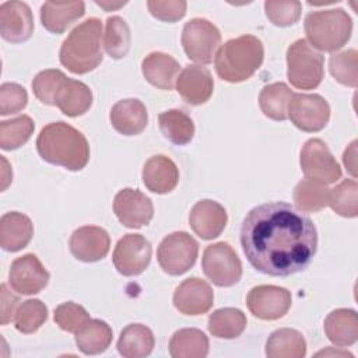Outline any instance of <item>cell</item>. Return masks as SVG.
<instances>
[{"mask_svg":"<svg viewBox=\"0 0 358 358\" xmlns=\"http://www.w3.org/2000/svg\"><path fill=\"white\" fill-rule=\"evenodd\" d=\"M301 169L306 178L334 183L341 178V168L329 147L320 138L308 140L301 150Z\"/></svg>","mask_w":358,"mask_h":358,"instance_id":"8fae6325","label":"cell"},{"mask_svg":"<svg viewBox=\"0 0 358 358\" xmlns=\"http://www.w3.org/2000/svg\"><path fill=\"white\" fill-rule=\"evenodd\" d=\"M322 355H338V357H350L352 358V354L348 352V351H341V350H333V348H329V350H323V351H319L316 354V357H322Z\"/></svg>","mask_w":358,"mask_h":358,"instance_id":"681fc988","label":"cell"},{"mask_svg":"<svg viewBox=\"0 0 358 358\" xmlns=\"http://www.w3.org/2000/svg\"><path fill=\"white\" fill-rule=\"evenodd\" d=\"M70 252L81 262L92 263L103 259L110 248L108 232L96 225H85L76 229L70 236Z\"/></svg>","mask_w":358,"mask_h":358,"instance_id":"e0dca14e","label":"cell"},{"mask_svg":"<svg viewBox=\"0 0 358 358\" xmlns=\"http://www.w3.org/2000/svg\"><path fill=\"white\" fill-rule=\"evenodd\" d=\"M84 13V1H46L41 7V22L49 32L63 34Z\"/></svg>","mask_w":358,"mask_h":358,"instance_id":"d4e9b609","label":"cell"},{"mask_svg":"<svg viewBox=\"0 0 358 358\" xmlns=\"http://www.w3.org/2000/svg\"><path fill=\"white\" fill-rule=\"evenodd\" d=\"M76 334V344L85 355H96L108 350L112 343V329L99 319H90Z\"/></svg>","mask_w":358,"mask_h":358,"instance_id":"f1b7e54d","label":"cell"},{"mask_svg":"<svg viewBox=\"0 0 358 358\" xmlns=\"http://www.w3.org/2000/svg\"><path fill=\"white\" fill-rule=\"evenodd\" d=\"M155 345L152 331L141 324L131 323L126 326L117 340V351L124 358H144L148 357Z\"/></svg>","mask_w":358,"mask_h":358,"instance_id":"83f0119b","label":"cell"},{"mask_svg":"<svg viewBox=\"0 0 358 358\" xmlns=\"http://www.w3.org/2000/svg\"><path fill=\"white\" fill-rule=\"evenodd\" d=\"M102 22L98 18H88L78 24L60 48V63L74 74H85L96 69L103 56L101 49Z\"/></svg>","mask_w":358,"mask_h":358,"instance_id":"3957f363","label":"cell"},{"mask_svg":"<svg viewBox=\"0 0 358 358\" xmlns=\"http://www.w3.org/2000/svg\"><path fill=\"white\" fill-rule=\"evenodd\" d=\"M214 303V292L208 282L199 277L185 280L173 294L175 308L189 316L207 313Z\"/></svg>","mask_w":358,"mask_h":358,"instance_id":"ac0fdd59","label":"cell"},{"mask_svg":"<svg viewBox=\"0 0 358 358\" xmlns=\"http://www.w3.org/2000/svg\"><path fill=\"white\" fill-rule=\"evenodd\" d=\"M173 358H204L208 354V338L199 329H180L169 340Z\"/></svg>","mask_w":358,"mask_h":358,"instance_id":"1f68e13d","label":"cell"},{"mask_svg":"<svg viewBox=\"0 0 358 358\" xmlns=\"http://www.w3.org/2000/svg\"><path fill=\"white\" fill-rule=\"evenodd\" d=\"M144 78L159 90L169 91L175 87V81L180 73V66L175 57L162 52H152L141 62Z\"/></svg>","mask_w":358,"mask_h":358,"instance_id":"603a6c76","label":"cell"},{"mask_svg":"<svg viewBox=\"0 0 358 358\" xmlns=\"http://www.w3.org/2000/svg\"><path fill=\"white\" fill-rule=\"evenodd\" d=\"M113 129L123 136L140 134L148 123L145 105L136 98H127L116 102L109 113Z\"/></svg>","mask_w":358,"mask_h":358,"instance_id":"44dd1931","label":"cell"},{"mask_svg":"<svg viewBox=\"0 0 358 358\" xmlns=\"http://www.w3.org/2000/svg\"><path fill=\"white\" fill-rule=\"evenodd\" d=\"M147 7L157 20L165 22H175L183 18L187 4L183 0H150L147 1Z\"/></svg>","mask_w":358,"mask_h":358,"instance_id":"f6af8a7d","label":"cell"},{"mask_svg":"<svg viewBox=\"0 0 358 358\" xmlns=\"http://www.w3.org/2000/svg\"><path fill=\"white\" fill-rule=\"evenodd\" d=\"M182 46L186 56L200 64H208L217 55L221 45L218 28L204 18L187 21L182 31Z\"/></svg>","mask_w":358,"mask_h":358,"instance_id":"ba28073f","label":"cell"},{"mask_svg":"<svg viewBox=\"0 0 358 358\" xmlns=\"http://www.w3.org/2000/svg\"><path fill=\"white\" fill-rule=\"evenodd\" d=\"M41 158L69 171H81L90 161V145L85 136L64 122L46 124L36 138Z\"/></svg>","mask_w":358,"mask_h":358,"instance_id":"7a4b0ae2","label":"cell"},{"mask_svg":"<svg viewBox=\"0 0 358 358\" xmlns=\"http://www.w3.org/2000/svg\"><path fill=\"white\" fill-rule=\"evenodd\" d=\"M99 7H102L105 11H110V10H116L120 8L126 4V1H120V3H109V1H95Z\"/></svg>","mask_w":358,"mask_h":358,"instance_id":"f907efd6","label":"cell"},{"mask_svg":"<svg viewBox=\"0 0 358 358\" xmlns=\"http://www.w3.org/2000/svg\"><path fill=\"white\" fill-rule=\"evenodd\" d=\"M323 56L305 39H296L287 50V77L298 90H313L323 80Z\"/></svg>","mask_w":358,"mask_h":358,"instance_id":"8992f818","label":"cell"},{"mask_svg":"<svg viewBox=\"0 0 358 358\" xmlns=\"http://www.w3.org/2000/svg\"><path fill=\"white\" fill-rule=\"evenodd\" d=\"M291 303V292L277 285L253 287L246 298V305L252 315L262 320H277L285 316Z\"/></svg>","mask_w":358,"mask_h":358,"instance_id":"4fadbf2b","label":"cell"},{"mask_svg":"<svg viewBox=\"0 0 358 358\" xmlns=\"http://www.w3.org/2000/svg\"><path fill=\"white\" fill-rule=\"evenodd\" d=\"M113 213L127 228L148 225L154 215V206L150 197L136 189H122L113 199Z\"/></svg>","mask_w":358,"mask_h":358,"instance_id":"9a60e30c","label":"cell"},{"mask_svg":"<svg viewBox=\"0 0 358 358\" xmlns=\"http://www.w3.org/2000/svg\"><path fill=\"white\" fill-rule=\"evenodd\" d=\"M151 243L140 234H127L115 246L112 260L115 268L126 277L141 274L150 264Z\"/></svg>","mask_w":358,"mask_h":358,"instance_id":"7c38bea8","label":"cell"},{"mask_svg":"<svg viewBox=\"0 0 358 358\" xmlns=\"http://www.w3.org/2000/svg\"><path fill=\"white\" fill-rule=\"evenodd\" d=\"M34 32V15L27 3L4 1L0 6V35L11 43H21Z\"/></svg>","mask_w":358,"mask_h":358,"instance_id":"2e32d148","label":"cell"},{"mask_svg":"<svg viewBox=\"0 0 358 358\" xmlns=\"http://www.w3.org/2000/svg\"><path fill=\"white\" fill-rule=\"evenodd\" d=\"M330 189L315 179H302L294 190V201L302 213H317L329 204Z\"/></svg>","mask_w":358,"mask_h":358,"instance_id":"e575fe53","label":"cell"},{"mask_svg":"<svg viewBox=\"0 0 358 358\" xmlns=\"http://www.w3.org/2000/svg\"><path fill=\"white\" fill-rule=\"evenodd\" d=\"M246 316L241 309L222 308L208 317V331L217 338H236L246 329Z\"/></svg>","mask_w":358,"mask_h":358,"instance_id":"836d02e7","label":"cell"},{"mask_svg":"<svg viewBox=\"0 0 358 358\" xmlns=\"http://www.w3.org/2000/svg\"><path fill=\"white\" fill-rule=\"evenodd\" d=\"M34 225L29 217L18 211H10L0 218V246L7 252L24 249L32 239Z\"/></svg>","mask_w":358,"mask_h":358,"instance_id":"cb8c5ba5","label":"cell"},{"mask_svg":"<svg viewBox=\"0 0 358 358\" xmlns=\"http://www.w3.org/2000/svg\"><path fill=\"white\" fill-rule=\"evenodd\" d=\"M329 69L340 84L355 88L358 84V52L348 49L333 55L329 60Z\"/></svg>","mask_w":358,"mask_h":358,"instance_id":"ab89813d","label":"cell"},{"mask_svg":"<svg viewBox=\"0 0 358 358\" xmlns=\"http://www.w3.org/2000/svg\"><path fill=\"white\" fill-rule=\"evenodd\" d=\"M55 322L56 324L69 333L78 331L91 317L88 312L78 303L64 302L55 309Z\"/></svg>","mask_w":358,"mask_h":358,"instance_id":"7bdbcfd3","label":"cell"},{"mask_svg":"<svg viewBox=\"0 0 358 358\" xmlns=\"http://www.w3.org/2000/svg\"><path fill=\"white\" fill-rule=\"evenodd\" d=\"M92 105V92L87 84L78 80L66 78L62 85L56 105L66 116L77 117L84 115Z\"/></svg>","mask_w":358,"mask_h":358,"instance_id":"4316f807","label":"cell"},{"mask_svg":"<svg viewBox=\"0 0 358 358\" xmlns=\"http://www.w3.org/2000/svg\"><path fill=\"white\" fill-rule=\"evenodd\" d=\"M241 245L253 268L287 277L303 271L317 250L313 221L284 201L252 208L241 227Z\"/></svg>","mask_w":358,"mask_h":358,"instance_id":"6da1fadb","label":"cell"},{"mask_svg":"<svg viewBox=\"0 0 358 358\" xmlns=\"http://www.w3.org/2000/svg\"><path fill=\"white\" fill-rule=\"evenodd\" d=\"M228 215L225 208L214 200L197 201L189 214V224L193 232L201 239H214L221 235L227 227Z\"/></svg>","mask_w":358,"mask_h":358,"instance_id":"ffe728a7","label":"cell"},{"mask_svg":"<svg viewBox=\"0 0 358 358\" xmlns=\"http://www.w3.org/2000/svg\"><path fill=\"white\" fill-rule=\"evenodd\" d=\"M264 48L253 35H242L227 41L215 55V71L228 83L250 78L262 66Z\"/></svg>","mask_w":358,"mask_h":358,"instance_id":"277c9868","label":"cell"},{"mask_svg":"<svg viewBox=\"0 0 358 358\" xmlns=\"http://www.w3.org/2000/svg\"><path fill=\"white\" fill-rule=\"evenodd\" d=\"M130 28L122 17L113 15L106 20L103 48L108 56L112 59L126 57L130 50Z\"/></svg>","mask_w":358,"mask_h":358,"instance_id":"d590c367","label":"cell"},{"mask_svg":"<svg viewBox=\"0 0 358 358\" xmlns=\"http://www.w3.org/2000/svg\"><path fill=\"white\" fill-rule=\"evenodd\" d=\"M159 130L164 137L176 145H186L194 136L192 117L180 109H169L158 116Z\"/></svg>","mask_w":358,"mask_h":358,"instance_id":"4dcf8cb0","label":"cell"},{"mask_svg":"<svg viewBox=\"0 0 358 358\" xmlns=\"http://www.w3.org/2000/svg\"><path fill=\"white\" fill-rule=\"evenodd\" d=\"M1 164H3V172H1V190H6V187L11 183L13 180V172L11 168L8 166V162L4 157H1Z\"/></svg>","mask_w":358,"mask_h":358,"instance_id":"c3c4849f","label":"cell"},{"mask_svg":"<svg viewBox=\"0 0 358 358\" xmlns=\"http://www.w3.org/2000/svg\"><path fill=\"white\" fill-rule=\"evenodd\" d=\"M324 333L337 347H350L358 340V316L354 309H336L324 319Z\"/></svg>","mask_w":358,"mask_h":358,"instance_id":"484cf974","label":"cell"},{"mask_svg":"<svg viewBox=\"0 0 358 358\" xmlns=\"http://www.w3.org/2000/svg\"><path fill=\"white\" fill-rule=\"evenodd\" d=\"M34 129V120L27 115L3 120L0 123V147L6 151L20 148L31 138Z\"/></svg>","mask_w":358,"mask_h":358,"instance_id":"8d00e7d4","label":"cell"},{"mask_svg":"<svg viewBox=\"0 0 358 358\" xmlns=\"http://www.w3.org/2000/svg\"><path fill=\"white\" fill-rule=\"evenodd\" d=\"M66 74L56 69L39 71L32 81L34 95L45 105H56L57 94L66 81Z\"/></svg>","mask_w":358,"mask_h":358,"instance_id":"60d3db41","label":"cell"},{"mask_svg":"<svg viewBox=\"0 0 358 358\" xmlns=\"http://www.w3.org/2000/svg\"><path fill=\"white\" fill-rule=\"evenodd\" d=\"M199 243L185 231L172 232L165 236L157 250L161 268L169 275H182L189 271L197 259Z\"/></svg>","mask_w":358,"mask_h":358,"instance_id":"52a82bcc","label":"cell"},{"mask_svg":"<svg viewBox=\"0 0 358 358\" xmlns=\"http://www.w3.org/2000/svg\"><path fill=\"white\" fill-rule=\"evenodd\" d=\"M20 299L11 294V291L7 288L6 284L0 285V323L3 326L8 324L11 320H14L15 312L18 309Z\"/></svg>","mask_w":358,"mask_h":358,"instance_id":"bcb514c9","label":"cell"},{"mask_svg":"<svg viewBox=\"0 0 358 358\" xmlns=\"http://www.w3.org/2000/svg\"><path fill=\"white\" fill-rule=\"evenodd\" d=\"M28 94L17 83H4L0 87V115L7 116L22 110L27 106Z\"/></svg>","mask_w":358,"mask_h":358,"instance_id":"ee69618b","label":"cell"},{"mask_svg":"<svg viewBox=\"0 0 358 358\" xmlns=\"http://www.w3.org/2000/svg\"><path fill=\"white\" fill-rule=\"evenodd\" d=\"M331 210L345 218L358 215V183L355 179H344L330 190L329 204Z\"/></svg>","mask_w":358,"mask_h":358,"instance_id":"74e56055","label":"cell"},{"mask_svg":"<svg viewBox=\"0 0 358 358\" xmlns=\"http://www.w3.org/2000/svg\"><path fill=\"white\" fill-rule=\"evenodd\" d=\"M264 11L267 18L277 27H289L294 25L302 11L301 1H274L268 0L264 3Z\"/></svg>","mask_w":358,"mask_h":358,"instance_id":"b9f144b4","label":"cell"},{"mask_svg":"<svg viewBox=\"0 0 358 358\" xmlns=\"http://www.w3.org/2000/svg\"><path fill=\"white\" fill-rule=\"evenodd\" d=\"M201 267L206 277L217 287H232L242 277V263L227 242H217L204 249Z\"/></svg>","mask_w":358,"mask_h":358,"instance_id":"9c48e42d","label":"cell"},{"mask_svg":"<svg viewBox=\"0 0 358 358\" xmlns=\"http://www.w3.org/2000/svg\"><path fill=\"white\" fill-rule=\"evenodd\" d=\"M176 91L189 105H203L213 95L211 73L199 64L186 66L176 78Z\"/></svg>","mask_w":358,"mask_h":358,"instance_id":"d6986e66","label":"cell"},{"mask_svg":"<svg viewBox=\"0 0 358 358\" xmlns=\"http://www.w3.org/2000/svg\"><path fill=\"white\" fill-rule=\"evenodd\" d=\"M48 319V308L39 299L24 301L14 316L15 329L24 334L35 333Z\"/></svg>","mask_w":358,"mask_h":358,"instance_id":"f35d334b","label":"cell"},{"mask_svg":"<svg viewBox=\"0 0 358 358\" xmlns=\"http://www.w3.org/2000/svg\"><path fill=\"white\" fill-rule=\"evenodd\" d=\"M143 182L152 193H169L179 182L178 166L169 157L154 155L144 164Z\"/></svg>","mask_w":358,"mask_h":358,"instance_id":"7402d4cb","label":"cell"},{"mask_svg":"<svg viewBox=\"0 0 358 358\" xmlns=\"http://www.w3.org/2000/svg\"><path fill=\"white\" fill-rule=\"evenodd\" d=\"M343 162H344L347 171L352 175V178H355L357 176V141L355 140L344 151Z\"/></svg>","mask_w":358,"mask_h":358,"instance_id":"7dc6e473","label":"cell"},{"mask_svg":"<svg viewBox=\"0 0 358 358\" xmlns=\"http://www.w3.org/2000/svg\"><path fill=\"white\" fill-rule=\"evenodd\" d=\"M268 358H303L306 355V341L295 329H278L266 343Z\"/></svg>","mask_w":358,"mask_h":358,"instance_id":"f546056e","label":"cell"},{"mask_svg":"<svg viewBox=\"0 0 358 358\" xmlns=\"http://www.w3.org/2000/svg\"><path fill=\"white\" fill-rule=\"evenodd\" d=\"M49 273L34 253H27L11 263L8 284L22 295L41 292L49 282Z\"/></svg>","mask_w":358,"mask_h":358,"instance_id":"5bb4252c","label":"cell"},{"mask_svg":"<svg viewBox=\"0 0 358 358\" xmlns=\"http://www.w3.org/2000/svg\"><path fill=\"white\" fill-rule=\"evenodd\" d=\"M352 20L343 8L309 13L305 18V34L312 48L322 52H336L350 39Z\"/></svg>","mask_w":358,"mask_h":358,"instance_id":"5b68a950","label":"cell"},{"mask_svg":"<svg viewBox=\"0 0 358 358\" xmlns=\"http://www.w3.org/2000/svg\"><path fill=\"white\" fill-rule=\"evenodd\" d=\"M288 117L302 131H320L330 119V106L319 94H294L288 106Z\"/></svg>","mask_w":358,"mask_h":358,"instance_id":"30bf717a","label":"cell"},{"mask_svg":"<svg viewBox=\"0 0 358 358\" xmlns=\"http://www.w3.org/2000/svg\"><path fill=\"white\" fill-rule=\"evenodd\" d=\"M294 92L284 83H273L260 91L259 105L262 112L277 122H282L288 117V106Z\"/></svg>","mask_w":358,"mask_h":358,"instance_id":"d6a6232c","label":"cell"}]
</instances>
